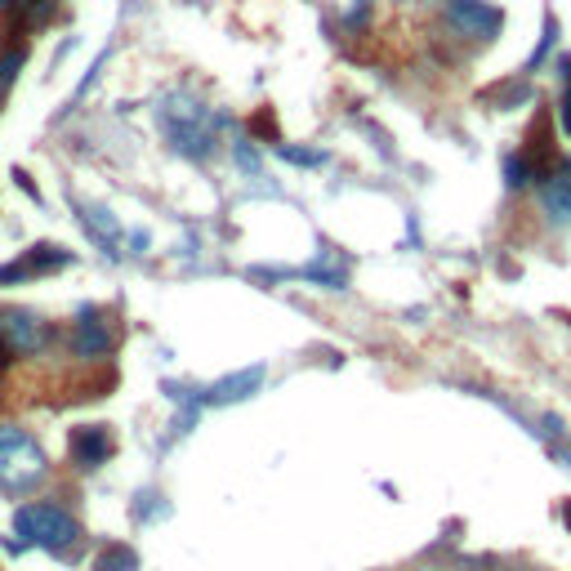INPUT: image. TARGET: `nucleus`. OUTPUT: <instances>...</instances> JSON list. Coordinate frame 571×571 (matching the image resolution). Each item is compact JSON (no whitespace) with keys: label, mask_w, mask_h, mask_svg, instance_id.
Wrapping results in <instances>:
<instances>
[{"label":"nucleus","mask_w":571,"mask_h":571,"mask_svg":"<svg viewBox=\"0 0 571 571\" xmlns=\"http://www.w3.org/2000/svg\"><path fill=\"white\" fill-rule=\"evenodd\" d=\"M157 121H161V134H166V143H170V153L183 157V161H197V166H206V161L219 153V130L228 125V117L210 112L193 89H170V94H161Z\"/></svg>","instance_id":"nucleus-1"},{"label":"nucleus","mask_w":571,"mask_h":571,"mask_svg":"<svg viewBox=\"0 0 571 571\" xmlns=\"http://www.w3.org/2000/svg\"><path fill=\"white\" fill-rule=\"evenodd\" d=\"M14 536L27 545V549H45V554H54L63 562H76L81 545H85V527H81V518L59 505V500H27L14 509Z\"/></svg>","instance_id":"nucleus-2"},{"label":"nucleus","mask_w":571,"mask_h":571,"mask_svg":"<svg viewBox=\"0 0 571 571\" xmlns=\"http://www.w3.org/2000/svg\"><path fill=\"white\" fill-rule=\"evenodd\" d=\"M50 473H54L50 451L40 447V438L27 424H14V420L0 424V496L23 500L50 483Z\"/></svg>","instance_id":"nucleus-3"},{"label":"nucleus","mask_w":571,"mask_h":571,"mask_svg":"<svg viewBox=\"0 0 571 571\" xmlns=\"http://www.w3.org/2000/svg\"><path fill=\"white\" fill-rule=\"evenodd\" d=\"M442 23L469 45H491L505 32V10L491 0H442Z\"/></svg>","instance_id":"nucleus-4"},{"label":"nucleus","mask_w":571,"mask_h":571,"mask_svg":"<svg viewBox=\"0 0 571 571\" xmlns=\"http://www.w3.org/2000/svg\"><path fill=\"white\" fill-rule=\"evenodd\" d=\"M50 344H54V326L40 313H32V308H5L0 313V353H5L10 362L36 357Z\"/></svg>","instance_id":"nucleus-5"},{"label":"nucleus","mask_w":571,"mask_h":571,"mask_svg":"<svg viewBox=\"0 0 571 571\" xmlns=\"http://www.w3.org/2000/svg\"><path fill=\"white\" fill-rule=\"evenodd\" d=\"M72 264H76V255L68 246L36 242L32 251H19L10 264H0V291H5V286H27V281H40V277H54Z\"/></svg>","instance_id":"nucleus-6"},{"label":"nucleus","mask_w":571,"mask_h":571,"mask_svg":"<svg viewBox=\"0 0 571 571\" xmlns=\"http://www.w3.org/2000/svg\"><path fill=\"white\" fill-rule=\"evenodd\" d=\"M117 353V330L94 313V308H81L72 330H68V357L76 362H104Z\"/></svg>","instance_id":"nucleus-7"},{"label":"nucleus","mask_w":571,"mask_h":571,"mask_svg":"<svg viewBox=\"0 0 571 571\" xmlns=\"http://www.w3.org/2000/svg\"><path fill=\"white\" fill-rule=\"evenodd\" d=\"M68 455L81 473H99L117 455V438L108 424H76L68 434Z\"/></svg>","instance_id":"nucleus-8"},{"label":"nucleus","mask_w":571,"mask_h":571,"mask_svg":"<svg viewBox=\"0 0 571 571\" xmlns=\"http://www.w3.org/2000/svg\"><path fill=\"white\" fill-rule=\"evenodd\" d=\"M264 375L268 366L255 362V366H242V370H232L223 379H215V385L202 389V406H232V402H251L259 389H264Z\"/></svg>","instance_id":"nucleus-9"},{"label":"nucleus","mask_w":571,"mask_h":571,"mask_svg":"<svg viewBox=\"0 0 571 571\" xmlns=\"http://www.w3.org/2000/svg\"><path fill=\"white\" fill-rule=\"evenodd\" d=\"M81 228H85V236L94 246H99L108 259H121V236H125V228H121V219L108 210V206H81Z\"/></svg>","instance_id":"nucleus-10"},{"label":"nucleus","mask_w":571,"mask_h":571,"mask_svg":"<svg viewBox=\"0 0 571 571\" xmlns=\"http://www.w3.org/2000/svg\"><path fill=\"white\" fill-rule=\"evenodd\" d=\"M54 14H59V0H19V5H14V27L23 36H32L40 27H50Z\"/></svg>","instance_id":"nucleus-11"},{"label":"nucleus","mask_w":571,"mask_h":571,"mask_svg":"<svg viewBox=\"0 0 571 571\" xmlns=\"http://www.w3.org/2000/svg\"><path fill=\"white\" fill-rule=\"evenodd\" d=\"M483 99L491 104V108H500V112H513L518 104H527L532 99V85H527V72L522 76H509V81H500V85H491Z\"/></svg>","instance_id":"nucleus-12"},{"label":"nucleus","mask_w":571,"mask_h":571,"mask_svg":"<svg viewBox=\"0 0 571 571\" xmlns=\"http://www.w3.org/2000/svg\"><path fill=\"white\" fill-rule=\"evenodd\" d=\"M540 183V174H536V166H532V157L527 153H509L505 157V187L509 193H532V187Z\"/></svg>","instance_id":"nucleus-13"},{"label":"nucleus","mask_w":571,"mask_h":571,"mask_svg":"<svg viewBox=\"0 0 571 571\" xmlns=\"http://www.w3.org/2000/svg\"><path fill=\"white\" fill-rule=\"evenodd\" d=\"M27 50H32L27 40L5 45V50H0V99H5V94L19 85V72H23V63H27Z\"/></svg>","instance_id":"nucleus-14"},{"label":"nucleus","mask_w":571,"mask_h":571,"mask_svg":"<svg viewBox=\"0 0 571 571\" xmlns=\"http://www.w3.org/2000/svg\"><path fill=\"white\" fill-rule=\"evenodd\" d=\"M232 166L242 170L246 179H259V174H264V157H259V143H255V138H246V134H242V138H232Z\"/></svg>","instance_id":"nucleus-15"},{"label":"nucleus","mask_w":571,"mask_h":571,"mask_svg":"<svg viewBox=\"0 0 571 571\" xmlns=\"http://www.w3.org/2000/svg\"><path fill=\"white\" fill-rule=\"evenodd\" d=\"M554 45H558V19L545 14V23H540V40H536V50H532V59H527V76H536V72L549 63Z\"/></svg>","instance_id":"nucleus-16"},{"label":"nucleus","mask_w":571,"mask_h":571,"mask_svg":"<svg viewBox=\"0 0 571 571\" xmlns=\"http://www.w3.org/2000/svg\"><path fill=\"white\" fill-rule=\"evenodd\" d=\"M134 567H138V554H134V549H125V545H104L89 571H134Z\"/></svg>","instance_id":"nucleus-17"},{"label":"nucleus","mask_w":571,"mask_h":571,"mask_svg":"<svg viewBox=\"0 0 571 571\" xmlns=\"http://www.w3.org/2000/svg\"><path fill=\"white\" fill-rule=\"evenodd\" d=\"M277 157H281V161H291V166H304V170H313V166H326V161H330L321 148H295V143H277Z\"/></svg>","instance_id":"nucleus-18"},{"label":"nucleus","mask_w":571,"mask_h":571,"mask_svg":"<svg viewBox=\"0 0 571 571\" xmlns=\"http://www.w3.org/2000/svg\"><path fill=\"white\" fill-rule=\"evenodd\" d=\"M166 513H170L166 496H157V491H148V487L134 496V518H138V522H153V518H166Z\"/></svg>","instance_id":"nucleus-19"},{"label":"nucleus","mask_w":571,"mask_h":571,"mask_svg":"<svg viewBox=\"0 0 571 571\" xmlns=\"http://www.w3.org/2000/svg\"><path fill=\"white\" fill-rule=\"evenodd\" d=\"M121 246H130V255L143 259V255H148V246H153V232H148V228H130V232L121 236Z\"/></svg>","instance_id":"nucleus-20"},{"label":"nucleus","mask_w":571,"mask_h":571,"mask_svg":"<svg viewBox=\"0 0 571 571\" xmlns=\"http://www.w3.org/2000/svg\"><path fill=\"white\" fill-rule=\"evenodd\" d=\"M14 183L23 187V193H27L32 202H40V193H36V183H32V174H27V170H14Z\"/></svg>","instance_id":"nucleus-21"},{"label":"nucleus","mask_w":571,"mask_h":571,"mask_svg":"<svg viewBox=\"0 0 571 571\" xmlns=\"http://www.w3.org/2000/svg\"><path fill=\"white\" fill-rule=\"evenodd\" d=\"M411 571H460V567H451V562H424V567H411Z\"/></svg>","instance_id":"nucleus-22"},{"label":"nucleus","mask_w":571,"mask_h":571,"mask_svg":"<svg viewBox=\"0 0 571 571\" xmlns=\"http://www.w3.org/2000/svg\"><path fill=\"white\" fill-rule=\"evenodd\" d=\"M14 5H19V0H0V14H14Z\"/></svg>","instance_id":"nucleus-23"},{"label":"nucleus","mask_w":571,"mask_h":571,"mask_svg":"<svg viewBox=\"0 0 571 571\" xmlns=\"http://www.w3.org/2000/svg\"><path fill=\"white\" fill-rule=\"evenodd\" d=\"M496 571H532V567H513V562H509V567H496Z\"/></svg>","instance_id":"nucleus-24"},{"label":"nucleus","mask_w":571,"mask_h":571,"mask_svg":"<svg viewBox=\"0 0 571 571\" xmlns=\"http://www.w3.org/2000/svg\"><path fill=\"white\" fill-rule=\"evenodd\" d=\"M558 460H562V464H571V455H562V451H558Z\"/></svg>","instance_id":"nucleus-25"}]
</instances>
